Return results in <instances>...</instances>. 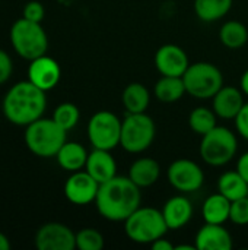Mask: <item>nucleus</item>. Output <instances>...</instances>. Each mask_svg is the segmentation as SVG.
I'll return each mask as SVG.
<instances>
[{
    "label": "nucleus",
    "mask_w": 248,
    "mask_h": 250,
    "mask_svg": "<svg viewBox=\"0 0 248 250\" xmlns=\"http://www.w3.org/2000/svg\"><path fill=\"white\" fill-rule=\"evenodd\" d=\"M142 204V192L130 177L115 176L101 183L95 199L99 215L108 221H126Z\"/></svg>",
    "instance_id": "f257e3e1"
},
{
    "label": "nucleus",
    "mask_w": 248,
    "mask_h": 250,
    "mask_svg": "<svg viewBox=\"0 0 248 250\" xmlns=\"http://www.w3.org/2000/svg\"><path fill=\"white\" fill-rule=\"evenodd\" d=\"M47 107L45 91L31 81L15 83L3 100V113L16 126H28L42 117Z\"/></svg>",
    "instance_id": "f03ea898"
},
{
    "label": "nucleus",
    "mask_w": 248,
    "mask_h": 250,
    "mask_svg": "<svg viewBox=\"0 0 248 250\" xmlns=\"http://www.w3.org/2000/svg\"><path fill=\"white\" fill-rule=\"evenodd\" d=\"M66 130L54 119H38L26 126L25 145L37 157H56L66 142Z\"/></svg>",
    "instance_id": "7ed1b4c3"
},
{
    "label": "nucleus",
    "mask_w": 248,
    "mask_h": 250,
    "mask_svg": "<svg viewBox=\"0 0 248 250\" xmlns=\"http://www.w3.org/2000/svg\"><path fill=\"white\" fill-rule=\"evenodd\" d=\"M168 230L162 211L151 207H139L124 221L126 236L137 245H152L156 239L164 237Z\"/></svg>",
    "instance_id": "20e7f679"
},
{
    "label": "nucleus",
    "mask_w": 248,
    "mask_h": 250,
    "mask_svg": "<svg viewBox=\"0 0 248 250\" xmlns=\"http://www.w3.org/2000/svg\"><path fill=\"white\" fill-rule=\"evenodd\" d=\"M10 42L15 51L25 60L41 57L48 50V37L39 22L25 18L18 19L10 28Z\"/></svg>",
    "instance_id": "39448f33"
},
{
    "label": "nucleus",
    "mask_w": 248,
    "mask_h": 250,
    "mask_svg": "<svg viewBox=\"0 0 248 250\" xmlns=\"http://www.w3.org/2000/svg\"><path fill=\"white\" fill-rule=\"evenodd\" d=\"M238 151V141L235 133L224 126H216L202 136L200 157L212 167H222L231 163Z\"/></svg>",
    "instance_id": "423d86ee"
},
{
    "label": "nucleus",
    "mask_w": 248,
    "mask_h": 250,
    "mask_svg": "<svg viewBox=\"0 0 248 250\" xmlns=\"http://www.w3.org/2000/svg\"><path fill=\"white\" fill-rule=\"evenodd\" d=\"M156 126L146 113H127L121 122L120 146L130 154L145 152L155 141Z\"/></svg>",
    "instance_id": "0eeeda50"
},
{
    "label": "nucleus",
    "mask_w": 248,
    "mask_h": 250,
    "mask_svg": "<svg viewBox=\"0 0 248 250\" xmlns=\"http://www.w3.org/2000/svg\"><path fill=\"white\" fill-rule=\"evenodd\" d=\"M186 91L197 100H209L224 86V75L209 62L191 63L183 75Z\"/></svg>",
    "instance_id": "6e6552de"
},
{
    "label": "nucleus",
    "mask_w": 248,
    "mask_h": 250,
    "mask_svg": "<svg viewBox=\"0 0 248 250\" xmlns=\"http://www.w3.org/2000/svg\"><path fill=\"white\" fill-rule=\"evenodd\" d=\"M121 122L113 111L99 110L88 122V139L94 148L111 151L120 145Z\"/></svg>",
    "instance_id": "1a4fd4ad"
},
{
    "label": "nucleus",
    "mask_w": 248,
    "mask_h": 250,
    "mask_svg": "<svg viewBox=\"0 0 248 250\" xmlns=\"http://www.w3.org/2000/svg\"><path fill=\"white\" fill-rule=\"evenodd\" d=\"M167 177L170 185L183 193L196 192L205 183V173L200 166L187 158L172 161L167 170Z\"/></svg>",
    "instance_id": "9d476101"
},
{
    "label": "nucleus",
    "mask_w": 248,
    "mask_h": 250,
    "mask_svg": "<svg viewBox=\"0 0 248 250\" xmlns=\"http://www.w3.org/2000/svg\"><path fill=\"white\" fill-rule=\"evenodd\" d=\"M38 250H73L76 248V234L61 223H47L35 234Z\"/></svg>",
    "instance_id": "9b49d317"
},
{
    "label": "nucleus",
    "mask_w": 248,
    "mask_h": 250,
    "mask_svg": "<svg viewBox=\"0 0 248 250\" xmlns=\"http://www.w3.org/2000/svg\"><path fill=\"white\" fill-rule=\"evenodd\" d=\"M99 183L85 170L72 173V176L64 183V195L73 205H89L95 202L98 195Z\"/></svg>",
    "instance_id": "f8f14e48"
},
{
    "label": "nucleus",
    "mask_w": 248,
    "mask_h": 250,
    "mask_svg": "<svg viewBox=\"0 0 248 250\" xmlns=\"http://www.w3.org/2000/svg\"><path fill=\"white\" fill-rule=\"evenodd\" d=\"M155 66L162 76H183L190 66L187 53L177 44H164L155 53Z\"/></svg>",
    "instance_id": "ddd939ff"
},
{
    "label": "nucleus",
    "mask_w": 248,
    "mask_h": 250,
    "mask_svg": "<svg viewBox=\"0 0 248 250\" xmlns=\"http://www.w3.org/2000/svg\"><path fill=\"white\" fill-rule=\"evenodd\" d=\"M60 78L61 69L53 57L44 54L31 60V64L28 67V81H31L39 89L45 92L53 89L58 83Z\"/></svg>",
    "instance_id": "4468645a"
},
{
    "label": "nucleus",
    "mask_w": 248,
    "mask_h": 250,
    "mask_svg": "<svg viewBox=\"0 0 248 250\" xmlns=\"http://www.w3.org/2000/svg\"><path fill=\"white\" fill-rule=\"evenodd\" d=\"M194 246L197 250H231L234 242L224 224L206 223L197 231Z\"/></svg>",
    "instance_id": "2eb2a0df"
},
{
    "label": "nucleus",
    "mask_w": 248,
    "mask_h": 250,
    "mask_svg": "<svg viewBox=\"0 0 248 250\" xmlns=\"http://www.w3.org/2000/svg\"><path fill=\"white\" fill-rule=\"evenodd\" d=\"M244 94L235 86H222L212 98L213 111L218 117L234 120L244 105Z\"/></svg>",
    "instance_id": "dca6fc26"
},
{
    "label": "nucleus",
    "mask_w": 248,
    "mask_h": 250,
    "mask_svg": "<svg viewBox=\"0 0 248 250\" xmlns=\"http://www.w3.org/2000/svg\"><path fill=\"white\" fill-rule=\"evenodd\" d=\"M161 211L170 230H180L186 227L191 221L194 214L191 201L183 195L170 198Z\"/></svg>",
    "instance_id": "f3484780"
},
{
    "label": "nucleus",
    "mask_w": 248,
    "mask_h": 250,
    "mask_svg": "<svg viewBox=\"0 0 248 250\" xmlns=\"http://www.w3.org/2000/svg\"><path fill=\"white\" fill-rule=\"evenodd\" d=\"M85 170L101 185L117 176V163L110 151L94 148L88 155Z\"/></svg>",
    "instance_id": "a211bd4d"
},
{
    "label": "nucleus",
    "mask_w": 248,
    "mask_h": 250,
    "mask_svg": "<svg viewBox=\"0 0 248 250\" xmlns=\"http://www.w3.org/2000/svg\"><path fill=\"white\" fill-rule=\"evenodd\" d=\"M161 176V167L156 160L149 157L137 158L129 168V177L130 180L137 185L140 189L151 188L158 182Z\"/></svg>",
    "instance_id": "6ab92c4d"
},
{
    "label": "nucleus",
    "mask_w": 248,
    "mask_h": 250,
    "mask_svg": "<svg viewBox=\"0 0 248 250\" xmlns=\"http://www.w3.org/2000/svg\"><path fill=\"white\" fill-rule=\"evenodd\" d=\"M88 151L86 148L79 144V142H64V145L60 148V151L57 152L56 158L58 166L70 173L79 171L82 168H85L86 166V160H88Z\"/></svg>",
    "instance_id": "aec40b11"
},
{
    "label": "nucleus",
    "mask_w": 248,
    "mask_h": 250,
    "mask_svg": "<svg viewBox=\"0 0 248 250\" xmlns=\"http://www.w3.org/2000/svg\"><path fill=\"white\" fill-rule=\"evenodd\" d=\"M231 212V201L225 198L222 193H213L203 202L202 215L205 223L210 224H225L229 221Z\"/></svg>",
    "instance_id": "412c9836"
},
{
    "label": "nucleus",
    "mask_w": 248,
    "mask_h": 250,
    "mask_svg": "<svg viewBox=\"0 0 248 250\" xmlns=\"http://www.w3.org/2000/svg\"><path fill=\"white\" fill-rule=\"evenodd\" d=\"M121 101L127 113H146L151 103V94L143 83L132 82L124 88Z\"/></svg>",
    "instance_id": "4be33fe9"
},
{
    "label": "nucleus",
    "mask_w": 248,
    "mask_h": 250,
    "mask_svg": "<svg viewBox=\"0 0 248 250\" xmlns=\"http://www.w3.org/2000/svg\"><path fill=\"white\" fill-rule=\"evenodd\" d=\"M153 94L161 103H177L184 94H187L183 76H161L153 88Z\"/></svg>",
    "instance_id": "5701e85b"
},
{
    "label": "nucleus",
    "mask_w": 248,
    "mask_h": 250,
    "mask_svg": "<svg viewBox=\"0 0 248 250\" xmlns=\"http://www.w3.org/2000/svg\"><path fill=\"white\" fill-rule=\"evenodd\" d=\"M218 192L228 198L231 202L248 196V183L243 176L235 171H225L218 180Z\"/></svg>",
    "instance_id": "b1692460"
},
{
    "label": "nucleus",
    "mask_w": 248,
    "mask_h": 250,
    "mask_svg": "<svg viewBox=\"0 0 248 250\" xmlns=\"http://www.w3.org/2000/svg\"><path fill=\"white\" fill-rule=\"evenodd\" d=\"M234 0H194V13L203 22L222 19L232 7Z\"/></svg>",
    "instance_id": "393cba45"
},
{
    "label": "nucleus",
    "mask_w": 248,
    "mask_h": 250,
    "mask_svg": "<svg viewBox=\"0 0 248 250\" xmlns=\"http://www.w3.org/2000/svg\"><path fill=\"white\" fill-rule=\"evenodd\" d=\"M219 40L227 48H241L248 41L247 26L240 21H228L219 29Z\"/></svg>",
    "instance_id": "a878e982"
},
{
    "label": "nucleus",
    "mask_w": 248,
    "mask_h": 250,
    "mask_svg": "<svg viewBox=\"0 0 248 250\" xmlns=\"http://www.w3.org/2000/svg\"><path fill=\"white\" fill-rule=\"evenodd\" d=\"M216 117L218 116L213 110L208 107H196L189 114V126L194 133L203 136L218 126Z\"/></svg>",
    "instance_id": "bb28decb"
},
{
    "label": "nucleus",
    "mask_w": 248,
    "mask_h": 250,
    "mask_svg": "<svg viewBox=\"0 0 248 250\" xmlns=\"http://www.w3.org/2000/svg\"><path fill=\"white\" fill-rule=\"evenodd\" d=\"M79 117H80L79 108L72 103H63V104L57 105L54 110V114H53L54 122L60 127H63L66 132L72 130L77 125Z\"/></svg>",
    "instance_id": "cd10ccee"
},
{
    "label": "nucleus",
    "mask_w": 248,
    "mask_h": 250,
    "mask_svg": "<svg viewBox=\"0 0 248 250\" xmlns=\"http://www.w3.org/2000/svg\"><path fill=\"white\" fill-rule=\"evenodd\" d=\"M104 236L95 229H83L76 233V248L80 250H101L104 248Z\"/></svg>",
    "instance_id": "c85d7f7f"
},
{
    "label": "nucleus",
    "mask_w": 248,
    "mask_h": 250,
    "mask_svg": "<svg viewBox=\"0 0 248 250\" xmlns=\"http://www.w3.org/2000/svg\"><path fill=\"white\" fill-rule=\"evenodd\" d=\"M229 221L237 226H248V196L231 202Z\"/></svg>",
    "instance_id": "c756f323"
},
{
    "label": "nucleus",
    "mask_w": 248,
    "mask_h": 250,
    "mask_svg": "<svg viewBox=\"0 0 248 250\" xmlns=\"http://www.w3.org/2000/svg\"><path fill=\"white\" fill-rule=\"evenodd\" d=\"M44 15H45V10H44V6L37 1V0H32V1H28L23 7V18L28 19V21H32V22H39L44 19Z\"/></svg>",
    "instance_id": "7c9ffc66"
},
{
    "label": "nucleus",
    "mask_w": 248,
    "mask_h": 250,
    "mask_svg": "<svg viewBox=\"0 0 248 250\" xmlns=\"http://www.w3.org/2000/svg\"><path fill=\"white\" fill-rule=\"evenodd\" d=\"M235 120V127H237V132L248 141V103H246L243 105V108L240 110V113L237 114V117L234 119Z\"/></svg>",
    "instance_id": "2f4dec72"
},
{
    "label": "nucleus",
    "mask_w": 248,
    "mask_h": 250,
    "mask_svg": "<svg viewBox=\"0 0 248 250\" xmlns=\"http://www.w3.org/2000/svg\"><path fill=\"white\" fill-rule=\"evenodd\" d=\"M12 70H13V64H12L9 54L0 48V85L4 83L10 78Z\"/></svg>",
    "instance_id": "473e14b6"
},
{
    "label": "nucleus",
    "mask_w": 248,
    "mask_h": 250,
    "mask_svg": "<svg viewBox=\"0 0 248 250\" xmlns=\"http://www.w3.org/2000/svg\"><path fill=\"white\" fill-rule=\"evenodd\" d=\"M237 171L243 176V179L248 183V151L244 152L237 161Z\"/></svg>",
    "instance_id": "72a5a7b5"
},
{
    "label": "nucleus",
    "mask_w": 248,
    "mask_h": 250,
    "mask_svg": "<svg viewBox=\"0 0 248 250\" xmlns=\"http://www.w3.org/2000/svg\"><path fill=\"white\" fill-rule=\"evenodd\" d=\"M151 248L153 250H174L175 249V246L171 243V242H168L167 239H165V236L164 237H159V239H156L152 245H151Z\"/></svg>",
    "instance_id": "f704fd0d"
},
{
    "label": "nucleus",
    "mask_w": 248,
    "mask_h": 250,
    "mask_svg": "<svg viewBox=\"0 0 248 250\" xmlns=\"http://www.w3.org/2000/svg\"><path fill=\"white\" fill-rule=\"evenodd\" d=\"M240 89L243 91L244 95H247L248 97V69L243 73V76H241V79H240Z\"/></svg>",
    "instance_id": "c9c22d12"
},
{
    "label": "nucleus",
    "mask_w": 248,
    "mask_h": 250,
    "mask_svg": "<svg viewBox=\"0 0 248 250\" xmlns=\"http://www.w3.org/2000/svg\"><path fill=\"white\" fill-rule=\"evenodd\" d=\"M10 249V243H9V239L0 233V250H9Z\"/></svg>",
    "instance_id": "e433bc0d"
},
{
    "label": "nucleus",
    "mask_w": 248,
    "mask_h": 250,
    "mask_svg": "<svg viewBox=\"0 0 248 250\" xmlns=\"http://www.w3.org/2000/svg\"><path fill=\"white\" fill-rule=\"evenodd\" d=\"M175 250H197L196 249V246L193 245V246H190V245H177L175 246Z\"/></svg>",
    "instance_id": "4c0bfd02"
}]
</instances>
